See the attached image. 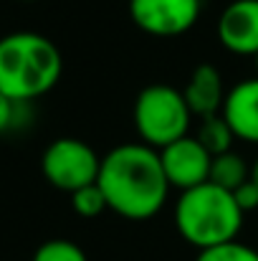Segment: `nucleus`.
<instances>
[{"mask_svg":"<svg viewBox=\"0 0 258 261\" xmlns=\"http://www.w3.org/2000/svg\"><path fill=\"white\" fill-rule=\"evenodd\" d=\"M25 3H31V0H25Z\"/></svg>","mask_w":258,"mask_h":261,"instance_id":"nucleus-20","label":"nucleus"},{"mask_svg":"<svg viewBox=\"0 0 258 261\" xmlns=\"http://www.w3.org/2000/svg\"><path fill=\"white\" fill-rule=\"evenodd\" d=\"M233 198H236V203L241 205V211H243V213L256 211L258 208V185L253 182V180L243 182L238 190H233Z\"/></svg>","mask_w":258,"mask_h":261,"instance_id":"nucleus-17","label":"nucleus"},{"mask_svg":"<svg viewBox=\"0 0 258 261\" xmlns=\"http://www.w3.org/2000/svg\"><path fill=\"white\" fill-rule=\"evenodd\" d=\"M134 129L139 140L155 150H162L175 140L190 135L192 112L182 89L170 84H150L134 99Z\"/></svg>","mask_w":258,"mask_h":261,"instance_id":"nucleus-4","label":"nucleus"},{"mask_svg":"<svg viewBox=\"0 0 258 261\" xmlns=\"http://www.w3.org/2000/svg\"><path fill=\"white\" fill-rule=\"evenodd\" d=\"M203 13V0H129L132 23L157 38L187 33Z\"/></svg>","mask_w":258,"mask_h":261,"instance_id":"nucleus-6","label":"nucleus"},{"mask_svg":"<svg viewBox=\"0 0 258 261\" xmlns=\"http://www.w3.org/2000/svg\"><path fill=\"white\" fill-rule=\"evenodd\" d=\"M64 59L59 46L33 31L0 38V91L13 101L31 104L59 84Z\"/></svg>","mask_w":258,"mask_h":261,"instance_id":"nucleus-2","label":"nucleus"},{"mask_svg":"<svg viewBox=\"0 0 258 261\" xmlns=\"http://www.w3.org/2000/svg\"><path fill=\"white\" fill-rule=\"evenodd\" d=\"M243 216L246 213L236 203L233 193L210 180L182 190L175 205L177 233L197 251L236 241L243 226Z\"/></svg>","mask_w":258,"mask_h":261,"instance_id":"nucleus-3","label":"nucleus"},{"mask_svg":"<svg viewBox=\"0 0 258 261\" xmlns=\"http://www.w3.org/2000/svg\"><path fill=\"white\" fill-rule=\"evenodd\" d=\"M220 114L233 129L236 140L258 145V76L243 79L228 89Z\"/></svg>","mask_w":258,"mask_h":261,"instance_id":"nucleus-9","label":"nucleus"},{"mask_svg":"<svg viewBox=\"0 0 258 261\" xmlns=\"http://www.w3.org/2000/svg\"><path fill=\"white\" fill-rule=\"evenodd\" d=\"M101 158L96 150L76 137H59L53 140L43 158H41V170L43 177L64 193H76L86 185H94L99 180Z\"/></svg>","mask_w":258,"mask_h":261,"instance_id":"nucleus-5","label":"nucleus"},{"mask_svg":"<svg viewBox=\"0 0 258 261\" xmlns=\"http://www.w3.org/2000/svg\"><path fill=\"white\" fill-rule=\"evenodd\" d=\"M96 182L109 211L127 221H147L157 216L170 193L160 150L145 142H127L109 150L101 158Z\"/></svg>","mask_w":258,"mask_h":261,"instance_id":"nucleus-1","label":"nucleus"},{"mask_svg":"<svg viewBox=\"0 0 258 261\" xmlns=\"http://www.w3.org/2000/svg\"><path fill=\"white\" fill-rule=\"evenodd\" d=\"M220 43L238 56H258V0H233L218 20Z\"/></svg>","mask_w":258,"mask_h":261,"instance_id":"nucleus-8","label":"nucleus"},{"mask_svg":"<svg viewBox=\"0 0 258 261\" xmlns=\"http://www.w3.org/2000/svg\"><path fill=\"white\" fill-rule=\"evenodd\" d=\"M203 147L215 158V155H223V152H231L233 150V142H236V135L233 129L228 127V122L223 119V114H215V117H208V119H200V132L195 135Z\"/></svg>","mask_w":258,"mask_h":261,"instance_id":"nucleus-12","label":"nucleus"},{"mask_svg":"<svg viewBox=\"0 0 258 261\" xmlns=\"http://www.w3.org/2000/svg\"><path fill=\"white\" fill-rule=\"evenodd\" d=\"M71 208H74L81 218H96V216H101L104 211H109L106 198H104L99 182L86 185V188H81V190L71 193Z\"/></svg>","mask_w":258,"mask_h":261,"instance_id":"nucleus-14","label":"nucleus"},{"mask_svg":"<svg viewBox=\"0 0 258 261\" xmlns=\"http://www.w3.org/2000/svg\"><path fill=\"white\" fill-rule=\"evenodd\" d=\"M251 180V165L236 155L233 150L231 152H223V155H215L213 158V165H210V182L220 185L223 190H238L243 182Z\"/></svg>","mask_w":258,"mask_h":261,"instance_id":"nucleus-11","label":"nucleus"},{"mask_svg":"<svg viewBox=\"0 0 258 261\" xmlns=\"http://www.w3.org/2000/svg\"><path fill=\"white\" fill-rule=\"evenodd\" d=\"M251 180H253V182L258 185V158H256V163L251 165Z\"/></svg>","mask_w":258,"mask_h":261,"instance_id":"nucleus-18","label":"nucleus"},{"mask_svg":"<svg viewBox=\"0 0 258 261\" xmlns=\"http://www.w3.org/2000/svg\"><path fill=\"white\" fill-rule=\"evenodd\" d=\"M185 101L192 112V117L208 119L223 112L225 104V87H223V76L213 64H200L192 69L187 84L182 89Z\"/></svg>","mask_w":258,"mask_h":261,"instance_id":"nucleus-10","label":"nucleus"},{"mask_svg":"<svg viewBox=\"0 0 258 261\" xmlns=\"http://www.w3.org/2000/svg\"><path fill=\"white\" fill-rule=\"evenodd\" d=\"M195 261H258V251L253 246H246V244H241L236 239V241H228V244L197 251V259Z\"/></svg>","mask_w":258,"mask_h":261,"instance_id":"nucleus-15","label":"nucleus"},{"mask_svg":"<svg viewBox=\"0 0 258 261\" xmlns=\"http://www.w3.org/2000/svg\"><path fill=\"white\" fill-rule=\"evenodd\" d=\"M31 261H89L84 249L69 239H51L41 244Z\"/></svg>","mask_w":258,"mask_h":261,"instance_id":"nucleus-13","label":"nucleus"},{"mask_svg":"<svg viewBox=\"0 0 258 261\" xmlns=\"http://www.w3.org/2000/svg\"><path fill=\"white\" fill-rule=\"evenodd\" d=\"M160 160H162V168H165L170 188H177L180 193L190 190V188H197V185L210 180L213 155L192 135H185V137L175 140L172 145L162 147Z\"/></svg>","mask_w":258,"mask_h":261,"instance_id":"nucleus-7","label":"nucleus"},{"mask_svg":"<svg viewBox=\"0 0 258 261\" xmlns=\"http://www.w3.org/2000/svg\"><path fill=\"white\" fill-rule=\"evenodd\" d=\"M23 107H25V104L13 101L10 96H5V94L0 91V135L8 132V129H13V124L18 122V112H20Z\"/></svg>","mask_w":258,"mask_h":261,"instance_id":"nucleus-16","label":"nucleus"},{"mask_svg":"<svg viewBox=\"0 0 258 261\" xmlns=\"http://www.w3.org/2000/svg\"><path fill=\"white\" fill-rule=\"evenodd\" d=\"M256 71H258V56H256Z\"/></svg>","mask_w":258,"mask_h":261,"instance_id":"nucleus-19","label":"nucleus"}]
</instances>
